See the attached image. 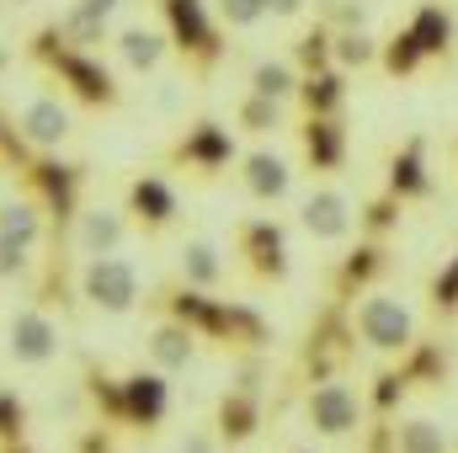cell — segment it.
Returning <instances> with one entry per match:
<instances>
[{
	"mask_svg": "<svg viewBox=\"0 0 458 453\" xmlns=\"http://www.w3.org/2000/svg\"><path fill=\"white\" fill-rule=\"evenodd\" d=\"M352 337L362 341L368 352H384V357H405L416 346V310L389 294V288H368L352 310Z\"/></svg>",
	"mask_w": 458,
	"mask_h": 453,
	"instance_id": "3957f363",
	"label": "cell"
},
{
	"mask_svg": "<svg viewBox=\"0 0 458 453\" xmlns=\"http://www.w3.org/2000/svg\"><path fill=\"white\" fill-rule=\"evenodd\" d=\"M11 5H32V0H11Z\"/></svg>",
	"mask_w": 458,
	"mask_h": 453,
	"instance_id": "60d3db41",
	"label": "cell"
},
{
	"mask_svg": "<svg viewBox=\"0 0 458 453\" xmlns=\"http://www.w3.org/2000/svg\"><path fill=\"white\" fill-rule=\"evenodd\" d=\"M0 235L16 240L21 251H38L43 235H48L43 203H38V198H5V203H0Z\"/></svg>",
	"mask_w": 458,
	"mask_h": 453,
	"instance_id": "ac0fdd59",
	"label": "cell"
},
{
	"mask_svg": "<svg viewBox=\"0 0 458 453\" xmlns=\"http://www.w3.org/2000/svg\"><path fill=\"white\" fill-rule=\"evenodd\" d=\"M394 192H400V198H421V192H427V160H421V139H416V144H405V150L394 155Z\"/></svg>",
	"mask_w": 458,
	"mask_h": 453,
	"instance_id": "4dcf8cb0",
	"label": "cell"
},
{
	"mask_svg": "<svg viewBox=\"0 0 458 453\" xmlns=\"http://www.w3.org/2000/svg\"><path fill=\"white\" fill-rule=\"evenodd\" d=\"M454 48H458V43H454Z\"/></svg>",
	"mask_w": 458,
	"mask_h": 453,
	"instance_id": "b9f144b4",
	"label": "cell"
},
{
	"mask_svg": "<svg viewBox=\"0 0 458 453\" xmlns=\"http://www.w3.org/2000/svg\"><path fill=\"white\" fill-rule=\"evenodd\" d=\"M342 150H346V133L336 117H310L304 123V155L315 171H336L342 166Z\"/></svg>",
	"mask_w": 458,
	"mask_h": 453,
	"instance_id": "603a6c76",
	"label": "cell"
},
{
	"mask_svg": "<svg viewBox=\"0 0 458 453\" xmlns=\"http://www.w3.org/2000/svg\"><path fill=\"white\" fill-rule=\"evenodd\" d=\"M16 427H21V406L11 395H0V438H11Z\"/></svg>",
	"mask_w": 458,
	"mask_h": 453,
	"instance_id": "d590c367",
	"label": "cell"
},
{
	"mask_svg": "<svg viewBox=\"0 0 458 453\" xmlns=\"http://www.w3.org/2000/svg\"><path fill=\"white\" fill-rule=\"evenodd\" d=\"M123 416H133V422H160L165 416V373H133L128 384H123Z\"/></svg>",
	"mask_w": 458,
	"mask_h": 453,
	"instance_id": "7402d4cb",
	"label": "cell"
},
{
	"mask_svg": "<svg viewBox=\"0 0 458 453\" xmlns=\"http://www.w3.org/2000/svg\"><path fill=\"white\" fill-rule=\"evenodd\" d=\"M81 299L102 315H128L144 299V278L128 256H91L81 267Z\"/></svg>",
	"mask_w": 458,
	"mask_h": 453,
	"instance_id": "277c9868",
	"label": "cell"
},
{
	"mask_svg": "<svg viewBox=\"0 0 458 453\" xmlns=\"http://www.w3.org/2000/svg\"><path fill=\"white\" fill-rule=\"evenodd\" d=\"M405 32L416 38V48H421L427 59H437V54H454V43H458V21H454V11H448L443 0H421Z\"/></svg>",
	"mask_w": 458,
	"mask_h": 453,
	"instance_id": "9a60e30c",
	"label": "cell"
},
{
	"mask_svg": "<svg viewBox=\"0 0 458 453\" xmlns=\"http://www.w3.org/2000/svg\"><path fill=\"white\" fill-rule=\"evenodd\" d=\"M128 219H139L144 229H165L176 219V192L160 176H144L128 187Z\"/></svg>",
	"mask_w": 458,
	"mask_h": 453,
	"instance_id": "e0dca14e",
	"label": "cell"
},
{
	"mask_svg": "<svg viewBox=\"0 0 458 453\" xmlns=\"http://www.w3.org/2000/svg\"><path fill=\"white\" fill-rule=\"evenodd\" d=\"M432 294H437V304H443V310H458V261L437 278V288H432Z\"/></svg>",
	"mask_w": 458,
	"mask_h": 453,
	"instance_id": "e575fe53",
	"label": "cell"
},
{
	"mask_svg": "<svg viewBox=\"0 0 458 453\" xmlns=\"http://www.w3.org/2000/svg\"><path fill=\"white\" fill-rule=\"evenodd\" d=\"M5 352H11V363H21V368H48V363H59V352H64L59 321H54L48 310H38V304H21V310L11 315V326H5Z\"/></svg>",
	"mask_w": 458,
	"mask_h": 453,
	"instance_id": "5b68a950",
	"label": "cell"
},
{
	"mask_svg": "<svg viewBox=\"0 0 458 453\" xmlns=\"http://www.w3.org/2000/svg\"><path fill=\"white\" fill-rule=\"evenodd\" d=\"M342 97H346L342 70H320V75H304V86H299V107H304L310 117H336Z\"/></svg>",
	"mask_w": 458,
	"mask_h": 453,
	"instance_id": "cb8c5ba5",
	"label": "cell"
},
{
	"mask_svg": "<svg viewBox=\"0 0 458 453\" xmlns=\"http://www.w3.org/2000/svg\"><path fill=\"white\" fill-rule=\"evenodd\" d=\"M176 160L182 166H198V171H219L234 160V144H229V133L219 123H198L182 144H176Z\"/></svg>",
	"mask_w": 458,
	"mask_h": 453,
	"instance_id": "2e32d148",
	"label": "cell"
},
{
	"mask_svg": "<svg viewBox=\"0 0 458 453\" xmlns=\"http://www.w3.org/2000/svg\"><path fill=\"white\" fill-rule=\"evenodd\" d=\"M240 187L256 203H283L293 187V166L277 150H250V155H240Z\"/></svg>",
	"mask_w": 458,
	"mask_h": 453,
	"instance_id": "30bf717a",
	"label": "cell"
},
{
	"mask_svg": "<svg viewBox=\"0 0 458 453\" xmlns=\"http://www.w3.org/2000/svg\"><path fill=\"white\" fill-rule=\"evenodd\" d=\"M389 453H454V438L432 416H405L389 427Z\"/></svg>",
	"mask_w": 458,
	"mask_h": 453,
	"instance_id": "ffe728a7",
	"label": "cell"
},
{
	"mask_svg": "<svg viewBox=\"0 0 458 453\" xmlns=\"http://www.w3.org/2000/svg\"><path fill=\"white\" fill-rule=\"evenodd\" d=\"M144 352H149V363H155V373H182V368H192V357H198V331L187 326V321H160L149 337H144Z\"/></svg>",
	"mask_w": 458,
	"mask_h": 453,
	"instance_id": "7c38bea8",
	"label": "cell"
},
{
	"mask_svg": "<svg viewBox=\"0 0 458 453\" xmlns=\"http://www.w3.org/2000/svg\"><path fill=\"white\" fill-rule=\"evenodd\" d=\"M304 5L310 0H267V16L272 21H293V16H304Z\"/></svg>",
	"mask_w": 458,
	"mask_h": 453,
	"instance_id": "8d00e7d4",
	"label": "cell"
},
{
	"mask_svg": "<svg viewBox=\"0 0 458 453\" xmlns=\"http://www.w3.org/2000/svg\"><path fill=\"white\" fill-rule=\"evenodd\" d=\"M128 209H117V203H81L75 209V219H70V245L91 261V256H117L123 245H128Z\"/></svg>",
	"mask_w": 458,
	"mask_h": 453,
	"instance_id": "52a82bcc",
	"label": "cell"
},
{
	"mask_svg": "<svg viewBox=\"0 0 458 453\" xmlns=\"http://www.w3.org/2000/svg\"><path fill=\"white\" fill-rule=\"evenodd\" d=\"M234 123L245 128V133H277L283 123H288V107H277V102H267V97H240V107H234Z\"/></svg>",
	"mask_w": 458,
	"mask_h": 453,
	"instance_id": "83f0119b",
	"label": "cell"
},
{
	"mask_svg": "<svg viewBox=\"0 0 458 453\" xmlns=\"http://www.w3.org/2000/svg\"><path fill=\"white\" fill-rule=\"evenodd\" d=\"M27 59L43 64V70H48L75 102H86V107H117V102H123V86L113 81V70H102L97 54L70 48V43L54 32V21H43V27L27 38Z\"/></svg>",
	"mask_w": 458,
	"mask_h": 453,
	"instance_id": "6da1fadb",
	"label": "cell"
},
{
	"mask_svg": "<svg viewBox=\"0 0 458 453\" xmlns=\"http://www.w3.org/2000/svg\"><path fill=\"white\" fill-rule=\"evenodd\" d=\"M352 225H357V209H352V198H346L342 187H315L299 203V229L310 240H320V245H342L346 235H352Z\"/></svg>",
	"mask_w": 458,
	"mask_h": 453,
	"instance_id": "9c48e42d",
	"label": "cell"
},
{
	"mask_svg": "<svg viewBox=\"0 0 458 453\" xmlns=\"http://www.w3.org/2000/svg\"><path fill=\"white\" fill-rule=\"evenodd\" d=\"M81 453H113V443H107L102 432H86V438H81Z\"/></svg>",
	"mask_w": 458,
	"mask_h": 453,
	"instance_id": "f35d334b",
	"label": "cell"
},
{
	"mask_svg": "<svg viewBox=\"0 0 458 453\" xmlns=\"http://www.w3.org/2000/svg\"><path fill=\"white\" fill-rule=\"evenodd\" d=\"M208 11H214L219 27H234V32L267 21V0H208Z\"/></svg>",
	"mask_w": 458,
	"mask_h": 453,
	"instance_id": "1f68e13d",
	"label": "cell"
},
{
	"mask_svg": "<svg viewBox=\"0 0 458 453\" xmlns=\"http://www.w3.org/2000/svg\"><path fill=\"white\" fill-rule=\"evenodd\" d=\"M81 11H91V16H102V21H113V11L123 5V0H75Z\"/></svg>",
	"mask_w": 458,
	"mask_h": 453,
	"instance_id": "74e56055",
	"label": "cell"
},
{
	"mask_svg": "<svg viewBox=\"0 0 458 453\" xmlns=\"http://www.w3.org/2000/svg\"><path fill=\"white\" fill-rule=\"evenodd\" d=\"M304 422L320 432V438H352L362 427V395L346 384V379H320L310 384L304 395Z\"/></svg>",
	"mask_w": 458,
	"mask_h": 453,
	"instance_id": "8992f818",
	"label": "cell"
},
{
	"mask_svg": "<svg viewBox=\"0 0 458 453\" xmlns=\"http://www.w3.org/2000/svg\"><path fill=\"white\" fill-rule=\"evenodd\" d=\"M32 267H38V261H32V251H21L16 240H5V235H0V283L27 288V283H32Z\"/></svg>",
	"mask_w": 458,
	"mask_h": 453,
	"instance_id": "d6a6232c",
	"label": "cell"
},
{
	"mask_svg": "<svg viewBox=\"0 0 458 453\" xmlns=\"http://www.w3.org/2000/svg\"><path fill=\"white\" fill-rule=\"evenodd\" d=\"M54 32L70 43V48H81V54H97L102 43H113V32H107V21L102 16H91V11H81L75 0L54 16Z\"/></svg>",
	"mask_w": 458,
	"mask_h": 453,
	"instance_id": "44dd1931",
	"label": "cell"
},
{
	"mask_svg": "<svg viewBox=\"0 0 458 453\" xmlns=\"http://www.w3.org/2000/svg\"><path fill=\"white\" fill-rule=\"evenodd\" d=\"M315 21L331 32H368V0H315Z\"/></svg>",
	"mask_w": 458,
	"mask_h": 453,
	"instance_id": "f546056e",
	"label": "cell"
},
{
	"mask_svg": "<svg viewBox=\"0 0 458 453\" xmlns=\"http://www.w3.org/2000/svg\"><path fill=\"white\" fill-rule=\"evenodd\" d=\"M16 133H21V144L32 150V155H54L70 133H75V113H70V102L59 97V91H38L21 117H16Z\"/></svg>",
	"mask_w": 458,
	"mask_h": 453,
	"instance_id": "ba28073f",
	"label": "cell"
},
{
	"mask_svg": "<svg viewBox=\"0 0 458 453\" xmlns=\"http://www.w3.org/2000/svg\"><path fill=\"white\" fill-rule=\"evenodd\" d=\"M176 267H182V283H187V288H198V294H214V288L225 283V272H229L225 251H219L214 240H203V235L182 240V256H176Z\"/></svg>",
	"mask_w": 458,
	"mask_h": 453,
	"instance_id": "5bb4252c",
	"label": "cell"
},
{
	"mask_svg": "<svg viewBox=\"0 0 458 453\" xmlns=\"http://www.w3.org/2000/svg\"><path fill=\"white\" fill-rule=\"evenodd\" d=\"M5 70H11V48L0 43V75H5Z\"/></svg>",
	"mask_w": 458,
	"mask_h": 453,
	"instance_id": "ab89813d",
	"label": "cell"
},
{
	"mask_svg": "<svg viewBox=\"0 0 458 453\" xmlns=\"http://www.w3.org/2000/svg\"><path fill=\"white\" fill-rule=\"evenodd\" d=\"M113 48H117V59H123L128 75H155L165 64V54H171V38H165V27L133 21V27H123L113 38Z\"/></svg>",
	"mask_w": 458,
	"mask_h": 453,
	"instance_id": "8fae6325",
	"label": "cell"
},
{
	"mask_svg": "<svg viewBox=\"0 0 458 453\" xmlns=\"http://www.w3.org/2000/svg\"><path fill=\"white\" fill-rule=\"evenodd\" d=\"M176 453H225V438H219L214 427H187V432L176 438Z\"/></svg>",
	"mask_w": 458,
	"mask_h": 453,
	"instance_id": "836d02e7",
	"label": "cell"
},
{
	"mask_svg": "<svg viewBox=\"0 0 458 453\" xmlns=\"http://www.w3.org/2000/svg\"><path fill=\"white\" fill-rule=\"evenodd\" d=\"M155 5H160V21H165L171 48L187 59V70L198 81H208L225 64V32H219L208 0H155Z\"/></svg>",
	"mask_w": 458,
	"mask_h": 453,
	"instance_id": "7a4b0ae2",
	"label": "cell"
},
{
	"mask_svg": "<svg viewBox=\"0 0 458 453\" xmlns=\"http://www.w3.org/2000/svg\"><path fill=\"white\" fill-rule=\"evenodd\" d=\"M378 64H384L389 75H416V70L427 64V54H421V48H416V38L400 27V32H389V38H384V48H378Z\"/></svg>",
	"mask_w": 458,
	"mask_h": 453,
	"instance_id": "f1b7e54d",
	"label": "cell"
},
{
	"mask_svg": "<svg viewBox=\"0 0 458 453\" xmlns=\"http://www.w3.org/2000/svg\"><path fill=\"white\" fill-rule=\"evenodd\" d=\"M225 443H245L250 432H256V395H245V389H229L225 406H219V427H214Z\"/></svg>",
	"mask_w": 458,
	"mask_h": 453,
	"instance_id": "484cf974",
	"label": "cell"
},
{
	"mask_svg": "<svg viewBox=\"0 0 458 453\" xmlns=\"http://www.w3.org/2000/svg\"><path fill=\"white\" fill-rule=\"evenodd\" d=\"M378 48H384V43H378V38H373V32H331V64H336V70H373V64H378Z\"/></svg>",
	"mask_w": 458,
	"mask_h": 453,
	"instance_id": "d4e9b609",
	"label": "cell"
},
{
	"mask_svg": "<svg viewBox=\"0 0 458 453\" xmlns=\"http://www.w3.org/2000/svg\"><path fill=\"white\" fill-rule=\"evenodd\" d=\"M293 70L299 75H320V70H336L331 64V27H304L299 32V43H293Z\"/></svg>",
	"mask_w": 458,
	"mask_h": 453,
	"instance_id": "4316f807",
	"label": "cell"
},
{
	"mask_svg": "<svg viewBox=\"0 0 458 453\" xmlns=\"http://www.w3.org/2000/svg\"><path fill=\"white\" fill-rule=\"evenodd\" d=\"M299 86H304V75L293 70V59H261L250 70V97H267L277 107H293L299 102Z\"/></svg>",
	"mask_w": 458,
	"mask_h": 453,
	"instance_id": "d6986e66",
	"label": "cell"
},
{
	"mask_svg": "<svg viewBox=\"0 0 458 453\" xmlns=\"http://www.w3.org/2000/svg\"><path fill=\"white\" fill-rule=\"evenodd\" d=\"M240 256L250 261L256 278H283V272H288L283 229L272 225V219H250V225H240Z\"/></svg>",
	"mask_w": 458,
	"mask_h": 453,
	"instance_id": "4fadbf2b",
	"label": "cell"
}]
</instances>
